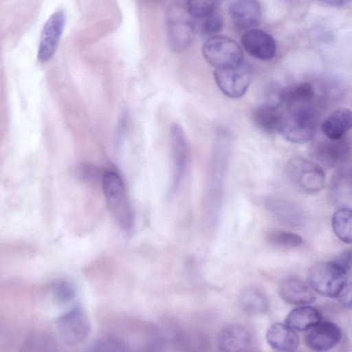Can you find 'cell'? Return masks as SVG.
<instances>
[{"instance_id":"1","label":"cell","mask_w":352,"mask_h":352,"mask_svg":"<svg viewBox=\"0 0 352 352\" xmlns=\"http://www.w3.org/2000/svg\"><path fill=\"white\" fill-rule=\"evenodd\" d=\"M317 100L286 104L281 110L278 132L292 143L302 144L311 140L317 133L320 109Z\"/></svg>"},{"instance_id":"2","label":"cell","mask_w":352,"mask_h":352,"mask_svg":"<svg viewBox=\"0 0 352 352\" xmlns=\"http://www.w3.org/2000/svg\"><path fill=\"white\" fill-rule=\"evenodd\" d=\"M102 186L111 215L123 232L130 234L134 215L122 179L116 171H106L102 177Z\"/></svg>"},{"instance_id":"3","label":"cell","mask_w":352,"mask_h":352,"mask_svg":"<svg viewBox=\"0 0 352 352\" xmlns=\"http://www.w3.org/2000/svg\"><path fill=\"white\" fill-rule=\"evenodd\" d=\"M307 280L320 294L336 298L348 282L347 272L333 261L318 262L309 268Z\"/></svg>"},{"instance_id":"4","label":"cell","mask_w":352,"mask_h":352,"mask_svg":"<svg viewBox=\"0 0 352 352\" xmlns=\"http://www.w3.org/2000/svg\"><path fill=\"white\" fill-rule=\"evenodd\" d=\"M288 180L298 190L315 194L322 190L325 184V174L318 164L304 157L291 159L286 166Z\"/></svg>"},{"instance_id":"5","label":"cell","mask_w":352,"mask_h":352,"mask_svg":"<svg viewBox=\"0 0 352 352\" xmlns=\"http://www.w3.org/2000/svg\"><path fill=\"white\" fill-rule=\"evenodd\" d=\"M205 60L215 69L237 65L243 62L241 46L233 39L223 36H212L203 44Z\"/></svg>"},{"instance_id":"6","label":"cell","mask_w":352,"mask_h":352,"mask_svg":"<svg viewBox=\"0 0 352 352\" xmlns=\"http://www.w3.org/2000/svg\"><path fill=\"white\" fill-rule=\"evenodd\" d=\"M191 17L187 12L177 6L168 10L166 17L167 41L174 51L182 52L192 42L196 26Z\"/></svg>"},{"instance_id":"7","label":"cell","mask_w":352,"mask_h":352,"mask_svg":"<svg viewBox=\"0 0 352 352\" xmlns=\"http://www.w3.org/2000/svg\"><path fill=\"white\" fill-rule=\"evenodd\" d=\"M251 76L250 67L243 62L214 71V80L219 89L224 95L232 98L244 95L250 84Z\"/></svg>"},{"instance_id":"8","label":"cell","mask_w":352,"mask_h":352,"mask_svg":"<svg viewBox=\"0 0 352 352\" xmlns=\"http://www.w3.org/2000/svg\"><path fill=\"white\" fill-rule=\"evenodd\" d=\"M60 338L68 346L84 342L90 332V322L83 309L79 306L60 316L56 320Z\"/></svg>"},{"instance_id":"9","label":"cell","mask_w":352,"mask_h":352,"mask_svg":"<svg viewBox=\"0 0 352 352\" xmlns=\"http://www.w3.org/2000/svg\"><path fill=\"white\" fill-rule=\"evenodd\" d=\"M170 139L173 170L168 190V197L175 192L182 181L188 157L187 142L182 128L177 123L170 125Z\"/></svg>"},{"instance_id":"10","label":"cell","mask_w":352,"mask_h":352,"mask_svg":"<svg viewBox=\"0 0 352 352\" xmlns=\"http://www.w3.org/2000/svg\"><path fill=\"white\" fill-rule=\"evenodd\" d=\"M65 23V14L58 10L45 23L41 32L37 58L41 63L48 61L54 56Z\"/></svg>"},{"instance_id":"11","label":"cell","mask_w":352,"mask_h":352,"mask_svg":"<svg viewBox=\"0 0 352 352\" xmlns=\"http://www.w3.org/2000/svg\"><path fill=\"white\" fill-rule=\"evenodd\" d=\"M305 342L312 350L329 351L337 346L342 338L340 328L333 322H319L307 330Z\"/></svg>"},{"instance_id":"12","label":"cell","mask_w":352,"mask_h":352,"mask_svg":"<svg viewBox=\"0 0 352 352\" xmlns=\"http://www.w3.org/2000/svg\"><path fill=\"white\" fill-rule=\"evenodd\" d=\"M253 345L252 333L240 324H230L223 327L217 336V346L221 351H248L252 350Z\"/></svg>"},{"instance_id":"13","label":"cell","mask_w":352,"mask_h":352,"mask_svg":"<svg viewBox=\"0 0 352 352\" xmlns=\"http://www.w3.org/2000/svg\"><path fill=\"white\" fill-rule=\"evenodd\" d=\"M313 152L320 164L329 168H334L346 160L349 153V145L344 137L340 139L326 137V139L316 143Z\"/></svg>"},{"instance_id":"14","label":"cell","mask_w":352,"mask_h":352,"mask_svg":"<svg viewBox=\"0 0 352 352\" xmlns=\"http://www.w3.org/2000/svg\"><path fill=\"white\" fill-rule=\"evenodd\" d=\"M241 42L245 50L256 59L270 60L276 54V45L274 38L263 30H248L242 36Z\"/></svg>"},{"instance_id":"15","label":"cell","mask_w":352,"mask_h":352,"mask_svg":"<svg viewBox=\"0 0 352 352\" xmlns=\"http://www.w3.org/2000/svg\"><path fill=\"white\" fill-rule=\"evenodd\" d=\"M228 13L234 25L243 30H249L256 26L261 16L258 0H232Z\"/></svg>"},{"instance_id":"16","label":"cell","mask_w":352,"mask_h":352,"mask_svg":"<svg viewBox=\"0 0 352 352\" xmlns=\"http://www.w3.org/2000/svg\"><path fill=\"white\" fill-rule=\"evenodd\" d=\"M279 295L286 302L292 305H307L316 300L312 288L297 278H287L279 285Z\"/></svg>"},{"instance_id":"17","label":"cell","mask_w":352,"mask_h":352,"mask_svg":"<svg viewBox=\"0 0 352 352\" xmlns=\"http://www.w3.org/2000/svg\"><path fill=\"white\" fill-rule=\"evenodd\" d=\"M266 340L272 348L280 351H295L300 343L296 331L280 322L274 323L269 327Z\"/></svg>"},{"instance_id":"18","label":"cell","mask_w":352,"mask_h":352,"mask_svg":"<svg viewBox=\"0 0 352 352\" xmlns=\"http://www.w3.org/2000/svg\"><path fill=\"white\" fill-rule=\"evenodd\" d=\"M352 126V113L348 108L333 111L321 124L324 135L330 139H340L344 137Z\"/></svg>"},{"instance_id":"19","label":"cell","mask_w":352,"mask_h":352,"mask_svg":"<svg viewBox=\"0 0 352 352\" xmlns=\"http://www.w3.org/2000/svg\"><path fill=\"white\" fill-rule=\"evenodd\" d=\"M322 320L318 309L311 306H301L292 309L285 323L295 331H307Z\"/></svg>"},{"instance_id":"20","label":"cell","mask_w":352,"mask_h":352,"mask_svg":"<svg viewBox=\"0 0 352 352\" xmlns=\"http://www.w3.org/2000/svg\"><path fill=\"white\" fill-rule=\"evenodd\" d=\"M281 110L280 107L265 102L258 105L253 111V121L256 126L268 133L278 132Z\"/></svg>"},{"instance_id":"21","label":"cell","mask_w":352,"mask_h":352,"mask_svg":"<svg viewBox=\"0 0 352 352\" xmlns=\"http://www.w3.org/2000/svg\"><path fill=\"white\" fill-rule=\"evenodd\" d=\"M242 309L252 315L265 313L269 308V301L265 294L255 287H250L242 292L240 296Z\"/></svg>"},{"instance_id":"22","label":"cell","mask_w":352,"mask_h":352,"mask_svg":"<svg viewBox=\"0 0 352 352\" xmlns=\"http://www.w3.org/2000/svg\"><path fill=\"white\" fill-rule=\"evenodd\" d=\"M332 227L336 235L346 243H351V210L340 208L332 217Z\"/></svg>"},{"instance_id":"23","label":"cell","mask_w":352,"mask_h":352,"mask_svg":"<svg viewBox=\"0 0 352 352\" xmlns=\"http://www.w3.org/2000/svg\"><path fill=\"white\" fill-rule=\"evenodd\" d=\"M270 209L276 217L285 224L290 226H298L301 224V214L292 206L285 203H273Z\"/></svg>"},{"instance_id":"24","label":"cell","mask_w":352,"mask_h":352,"mask_svg":"<svg viewBox=\"0 0 352 352\" xmlns=\"http://www.w3.org/2000/svg\"><path fill=\"white\" fill-rule=\"evenodd\" d=\"M217 0H187V12L190 16L202 19L214 12Z\"/></svg>"},{"instance_id":"25","label":"cell","mask_w":352,"mask_h":352,"mask_svg":"<svg viewBox=\"0 0 352 352\" xmlns=\"http://www.w3.org/2000/svg\"><path fill=\"white\" fill-rule=\"evenodd\" d=\"M269 241L276 246L285 248H297L303 243V239L300 235L282 230L272 232Z\"/></svg>"},{"instance_id":"26","label":"cell","mask_w":352,"mask_h":352,"mask_svg":"<svg viewBox=\"0 0 352 352\" xmlns=\"http://www.w3.org/2000/svg\"><path fill=\"white\" fill-rule=\"evenodd\" d=\"M126 343L113 336H104L96 340L90 346L91 351H128Z\"/></svg>"},{"instance_id":"27","label":"cell","mask_w":352,"mask_h":352,"mask_svg":"<svg viewBox=\"0 0 352 352\" xmlns=\"http://www.w3.org/2000/svg\"><path fill=\"white\" fill-rule=\"evenodd\" d=\"M52 293L56 302L65 303L74 297L75 288L69 282L61 280L53 286Z\"/></svg>"},{"instance_id":"28","label":"cell","mask_w":352,"mask_h":352,"mask_svg":"<svg viewBox=\"0 0 352 352\" xmlns=\"http://www.w3.org/2000/svg\"><path fill=\"white\" fill-rule=\"evenodd\" d=\"M202 19L201 29L204 34L214 36L221 31L223 21L218 14L214 12Z\"/></svg>"},{"instance_id":"29","label":"cell","mask_w":352,"mask_h":352,"mask_svg":"<svg viewBox=\"0 0 352 352\" xmlns=\"http://www.w3.org/2000/svg\"><path fill=\"white\" fill-rule=\"evenodd\" d=\"M78 173L80 177L87 182H95L100 177V170L95 166L84 164L78 168Z\"/></svg>"},{"instance_id":"30","label":"cell","mask_w":352,"mask_h":352,"mask_svg":"<svg viewBox=\"0 0 352 352\" xmlns=\"http://www.w3.org/2000/svg\"><path fill=\"white\" fill-rule=\"evenodd\" d=\"M336 263L343 268L346 272H349L351 266V251L350 249L342 252L335 260Z\"/></svg>"},{"instance_id":"31","label":"cell","mask_w":352,"mask_h":352,"mask_svg":"<svg viewBox=\"0 0 352 352\" xmlns=\"http://www.w3.org/2000/svg\"><path fill=\"white\" fill-rule=\"evenodd\" d=\"M337 298L340 302L346 307H351V285L347 282L340 291Z\"/></svg>"},{"instance_id":"32","label":"cell","mask_w":352,"mask_h":352,"mask_svg":"<svg viewBox=\"0 0 352 352\" xmlns=\"http://www.w3.org/2000/svg\"><path fill=\"white\" fill-rule=\"evenodd\" d=\"M321 3L335 8H340L348 5L351 0H319Z\"/></svg>"}]
</instances>
